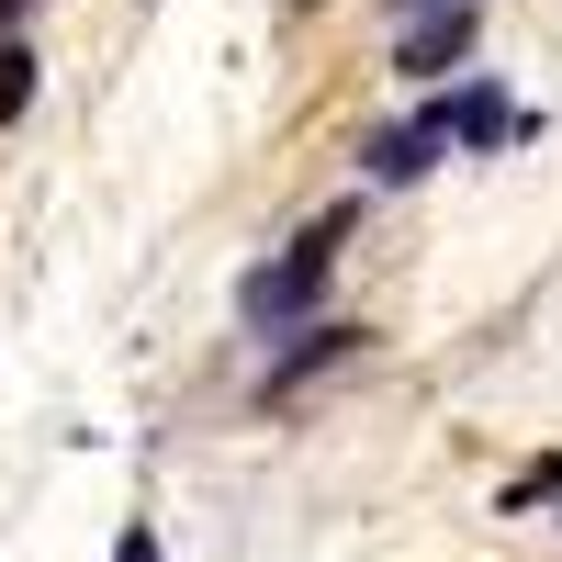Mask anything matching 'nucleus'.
I'll return each instance as SVG.
<instances>
[{
  "label": "nucleus",
  "mask_w": 562,
  "mask_h": 562,
  "mask_svg": "<svg viewBox=\"0 0 562 562\" xmlns=\"http://www.w3.org/2000/svg\"><path fill=\"white\" fill-rule=\"evenodd\" d=\"M360 225V203H326L315 225L281 259H259L248 281H237V315L259 326V338H293V326H315V304H326V270H338V237Z\"/></svg>",
  "instance_id": "obj_1"
},
{
  "label": "nucleus",
  "mask_w": 562,
  "mask_h": 562,
  "mask_svg": "<svg viewBox=\"0 0 562 562\" xmlns=\"http://www.w3.org/2000/svg\"><path fill=\"white\" fill-rule=\"evenodd\" d=\"M113 562H158V529H124V540H113Z\"/></svg>",
  "instance_id": "obj_8"
},
{
  "label": "nucleus",
  "mask_w": 562,
  "mask_h": 562,
  "mask_svg": "<svg viewBox=\"0 0 562 562\" xmlns=\"http://www.w3.org/2000/svg\"><path fill=\"white\" fill-rule=\"evenodd\" d=\"M473 45H484V0H439V12L394 23V79H450L473 68Z\"/></svg>",
  "instance_id": "obj_2"
},
{
  "label": "nucleus",
  "mask_w": 562,
  "mask_h": 562,
  "mask_svg": "<svg viewBox=\"0 0 562 562\" xmlns=\"http://www.w3.org/2000/svg\"><path fill=\"white\" fill-rule=\"evenodd\" d=\"M360 349H371V326H338V315H315L304 338H281V349H270V371H259V405L304 394L315 371H338V360H360Z\"/></svg>",
  "instance_id": "obj_4"
},
{
  "label": "nucleus",
  "mask_w": 562,
  "mask_h": 562,
  "mask_svg": "<svg viewBox=\"0 0 562 562\" xmlns=\"http://www.w3.org/2000/svg\"><path fill=\"white\" fill-rule=\"evenodd\" d=\"M551 495H562V450H540V461H529V473L506 484L495 506H506V518H529V506H551Z\"/></svg>",
  "instance_id": "obj_7"
},
{
  "label": "nucleus",
  "mask_w": 562,
  "mask_h": 562,
  "mask_svg": "<svg viewBox=\"0 0 562 562\" xmlns=\"http://www.w3.org/2000/svg\"><path fill=\"white\" fill-rule=\"evenodd\" d=\"M439 124L461 135V147H518V135H540V124H529L518 102H506V90H495L484 68L461 79V90H439Z\"/></svg>",
  "instance_id": "obj_5"
},
{
  "label": "nucleus",
  "mask_w": 562,
  "mask_h": 562,
  "mask_svg": "<svg viewBox=\"0 0 562 562\" xmlns=\"http://www.w3.org/2000/svg\"><path fill=\"white\" fill-rule=\"evenodd\" d=\"M23 102H34V45L0 34V124H23Z\"/></svg>",
  "instance_id": "obj_6"
},
{
  "label": "nucleus",
  "mask_w": 562,
  "mask_h": 562,
  "mask_svg": "<svg viewBox=\"0 0 562 562\" xmlns=\"http://www.w3.org/2000/svg\"><path fill=\"white\" fill-rule=\"evenodd\" d=\"M12 12H23V0H0V34H12Z\"/></svg>",
  "instance_id": "obj_9"
},
{
  "label": "nucleus",
  "mask_w": 562,
  "mask_h": 562,
  "mask_svg": "<svg viewBox=\"0 0 562 562\" xmlns=\"http://www.w3.org/2000/svg\"><path fill=\"white\" fill-rule=\"evenodd\" d=\"M439 147H461V135L439 124V102H416V124H383V135H360V180H371V192H416V180L439 169Z\"/></svg>",
  "instance_id": "obj_3"
}]
</instances>
